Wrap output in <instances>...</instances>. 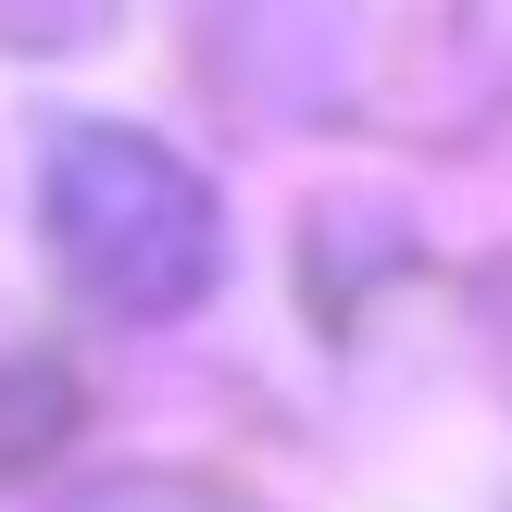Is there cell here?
<instances>
[{
    "label": "cell",
    "instance_id": "cell-1",
    "mask_svg": "<svg viewBox=\"0 0 512 512\" xmlns=\"http://www.w3.org/2000/svg\"><path fill=\"white\" fill-rule=\"evenodd\" d=\"M38 213L63 275L100 300V313H188L225 275V213L163 138L138 125H75L38 163Z\"/></svg>",
    "mask_w": 512,
    "mask_h": 512
}]
</instances>
